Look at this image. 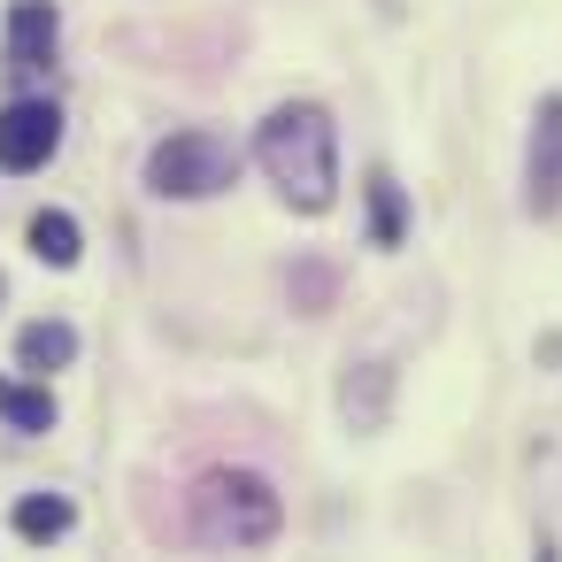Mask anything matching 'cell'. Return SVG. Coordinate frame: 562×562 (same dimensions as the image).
<instances>
[{"label": "cell", "instance_id": "cell-4", "mask_svg": "<svg viewBox=\"0 0 562 562\" xmlns=\"http://www.w3.org/2000/svg\"><path fill=\"white\" fill-rule=\"evenodd\" d=\"M63 147V116L47 101H9L0 109V170H40Z\"/></svg>", "mask_w": 562, "mask_h": 562}, {"label": "cell", "instance_id": "cell-8", "mask_svg": "<svg viewBox=\"0 0 562 562\" xmlns=\"http://www.w3.org/2000/svg\"><path fill=\"white\" fill-rule=\"evenodd\" d=\"M0 416H9L16 431H55V393L24 385V378H0Z\"/></svg>", "mask_w": 562, "mask_h": 562}, {"label": "cell", "instance_id": "cell-3", "mask_svg": "<svg viewBox=\"0 0 562 562\" xmlns=\"http://www.w3.org/2000/svg\"><path fill=\"white\" fill-rule=\"evenodd\" d=\"M239 178V155L216 139V132H170L155 155H147V186L162 201H209Z\"/></svg>", "mask_w": 562, "mask_h": 562}, {"label": "cell", "instance_id": "cell-5", "mask_svg": "<svg viewBox=\"0 0 562 562\" xmlns=\"http://www.w3.org/2000/svg\"><path fill=\"white\" fill-rule=\"evenodd\" d=\"M531 209L547 216V209H562V93L539 109V124H531Z\"/></svg>", "mask_w": 562, "mask_h": 562}, {"label": "cell", "instance_id": "cell-9", "mask_svg": "<svg viewBox=\"0 0 562 562\" xmlns=\"http://www.w3.org/2000/svg\"><path fill=\"white\" fill-rule=\"evenodd\" d=\"M78 247H86V239H78V216H63V209H40V216H32V255H40V262L70 270Z\"/></svg>", "mask_w": 562, "mask_h": 562}, {"label": "cell", "instance_id": "cell-10", "mask_svg": "<svg viewBox=\"0 0 562 562\" xmlns=\"http://www.w3.org/2000/svg\"><path fill=\"white\" fill-rule=\"evenodd\" d=\"M16 531H24V539H63V531H70V501H63V493L16 501Z\"/></svg>", "mask_w": 562, "mask_h": 562}, {"label": "cell", "instance_id": "cell-7", "mask_svg": "<svg viewBox=\"0 0 562 562\" xmlns=\"http://www.w3.org/2000/svg\"><path fill=\"white\" fill-rule=\"evenodd\" d=\"M70 355H78V331H70V324H24V331H16V362L40 370V378L63 370Z\"/></svg>", "mask_w": 562, "mask_h": 562}, {"label": "cell", "instance_id": "cell-1", "mask_svg": "<svg viewBox=\"0 0 562 562\" xmlns=\"http://www.w3.org/2000/svg\"><path fill=\"white\" fill-rule=\"evenodd\" d=\"M255 155H262V170H270V186L293 201V209H331V186H339V162H331V116L324 109H278L270 124H262V139H255Z\"/></svg>", "mask_w": 562, "mask_h": 562}, {"label": "cell", "instance_id": "cell-6", "mask_svg": "<svg viewBox=\"0 0 562 562\" xmlns=\"http://www.w3.org/2000/svg\"><path fill=\"white\" fill-rule=\"evenodd\" d=\"M55 55V0H9V70H47Z\"/></svg>", "mask_w": 562, "mask_h": 562}, {"label": "cell", "instance_id": "cell-2", "mask_svg": "<svg viewBox=\"0 0 562 562\" xmlns=\"http://www.w3.org/2000/svg\"><path fill=\"white\" fill-rule=\"evenodd\" d=\"M193 531L209 547H262L278 531V493L247 470H216L193 485Z\"/></svg>", "mask_w": 562, "mask_h": 562}, {"label": "cell", "instance_id": "cell-11", "mask_svg": "<svg viewBox=\"0 0 562 562\" xmlns=\"http://www.w3.org/2000/svg\"><path fill=\"white\" fill-rule=\"evenodd\" d=\"M370 232H378V247H401V186L393 178H370Z\"/></svg>", "mask_w": 562, "mask_h": 562}]
</instances>
